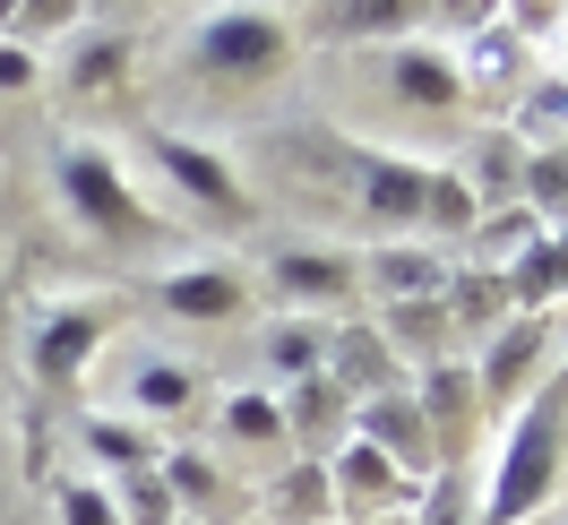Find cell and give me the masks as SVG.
I'll return each instance as SVG.
<instances>
[{
	"mask_svg": "<svg viewBox=\"0 0 568 525\" xmlns=\"http://www.w3.org/2000/svg\"><path fill=\"white\" fill-rule=\"evenodd\" d=\"M551 431H560V405L542 396L517 422V440H508V465H499V483H491V525H517L542 499V483H551Z\"/></svg>",
	"mask_w": 568,
	"mask_h": 525,
	"instance_id": "cell-1",
	"label": "cell"
},
{
	"mask_svg": "<svg viewBox=\"0 0 568 525\" xmlns=\"http://www.w3.org/2000/svg\"><path fill=\"white\" fill-rule=\"evenodd\" d=\"M207 61L215 70H267V61H284V18H267V9L207 18Z\"/></svg>",
	"mask_w": 568,
	"mask_h": 525,
	"instance_id": "cell-2",
	"label": "cell"
},
{
	"mask_svg": "<svg viewBox=\"0 0 568 525\" xmlns=\"http://www.w3.org/2000/svg\"><path fill=\"white\" fill-rule=\"evenodd\" d=\"M362 431H371V440H362V448H379L396 465V474H414V465H423L430 456V422H423V405H405V396H371V405H362Z\"/></svg>",
	"mask_w": 568,
	"mask_h": 525,
	"instance_id": "cell-3",
	"label": "cell"
},
{
	"mask_svg": "<svg viewBox=\"0 0 568 525\" xmlns=\"http://www.w3.org/2000/svg\"><path fill=\"white\" fill-rule=\"evenodd\" d=\"M61 181H70V199H78V208L95 215V224H112V233H139V224H146V215L130 208V190L112 181L104 155H70V164H61Z\"/></svg>",
	"mask_w": 568,
	"mask_h": 525,
	"instance_id": "cell-4",
	"label": "cell"
},
{
	"mask_svg": "<svg viewBox=\"0 0 568 525\" xmlns=\"http://www.w3.org/2000/svg\"><path fill=\"white\" fill-rule=\"evenodd\" d=\"M327 491H336L345 508H388L396 491H405V474H396L379 448H362V440H354V448L336 456V483H327Z\"/></svg>",
	"mask_w": 568,
	"mask_h": 525,
	"instance_id": "cell-5",
	"label": "cell"
},
{
	"mask_svg": "<svg viewBox=\"0 0 568 525\" xmlns=\"http://www.w3.org/2000/svg\"><path fill=\"white\" fill-rule=\"evenodd\" d=\"M164 491H173V499H190V508H224V499H233V491H224V474H215L207 456H190V448H173L164 456Z\"/></svg>",
	"mask_w": 568,
	"mask_h": 525,
	"instance_id": "cell-6",
	"label": "cell"
},
{
	"mask_svg": "<svg viewBox=\"0 0 568 525\" xmlns=\"http://www.w3.org/2000/svg\"><path fill=\"white\" fill-rule=\"evenodd\" d=\"M87 353H95V319L87 311H70V319H52V336H43V380H70L78 362H87Z\"/></svg>",
	"mask_w": 568,
	"mask_h": 525,
	"instance_id": "cell-7",
	"label": "cell"
},
{
	"mask_svg": "<svg viewBox=\"0 0 568 525\" xmlns=\"http://www.w3.org/2000/svg\"><path fill=\"white\" fill-rule=\"evenodd\" d=\"M439 319H448V302H396L388 327H379V345H396V353H430V345H439Z\"/></svg>",
	"mask_w": 568,
	"mask_h": 525,
	"instance_id": "cell-8",
	"label": "cell"
},
{
	"mask_svg": "<svg viewBox=\"0 0 568 525\" xmlns=\"http://www.w3.org/2000/svg\"><path fill=\"white\" fill-rule=\"evenodd\" d=\"M362 199H371V215H423V199H430V173H405V164H379Z\"/></svg>",
	"mask_w": 568,
	"mask_h": 525,
	"instance_id": "cell-9",
	"label": "cell"
},
{
	"mask_svg": "<svg viewBox=\"0 0 568 525\" xmlns=\"http://www.w3.org/2000/svg\"><path fill=\"white\" fill-rule=\"evenodd\" d=\"M336 362H345V380H362L371 396H388V345H379V327H345V336H336Z\"/></svg>",
	"mask_w": 568,
	"mask_h": 525,
	"instance_id": "cell-10",
	"label": "cell"
},
{
	"mask_svg": "<svg viewBox=\"0 0 568 525\" xmlns=\"http://www.w3.org/2000/svg\"><path fill=\"white\" fill-rule=\"evenodd\" d=\"M276 284H284V293H345L354 267H345V259H311V250H284V259H276Z\"/></svg>",
	"mask_w": 568,
	"mask_h": 525,
	"instance_id": "cell-11",
	"label": "cell"
},
{
	"mask_svg": "<svg viewBox=\"0 0 568 525\" xmlns=\"http://www.w3.org/2000/svg\"><path fill=\"white\" fill-rule=\"evenodd\" d=\"M130 396H139V414H181V405H190V371H181V362H139Z\"/></svg>",
	"mask_w": 568,
	"mask_h": 525,
	"instance_id": "cell-12",
	"label": "cell"
},
{
	"mask_svg": "<svg viewBox=\"0 0 568 525\" xmlns=\"http://www.w3.org/2000/svg\"><path fill=\"white\" fill-rule=\"evenodd\" d=\"M327 499H336V491H327V474H320V465H293V474H284V491H276V517L320 525V517H327Z\"/></svg>",
	"mask_w": 568,
	"mask_h": 525,
	"instance_id": "cell-13",
	"label": "cell"
},
{
	"mask_svg": "<svg viewBox=\"0 0 568 525\" xmlns=\"http://www.w3.org/2000/svg\"><path fill=\"white\" fill-rule=\"evenodd\" d=\"M164 164L181 173V190H199V199H224V208H242V199H233V173H224L215 155H199V147H164Z\"/></svg>",
	"mask_w": 568,
	"mask_h": 525,
	"instance_id": "cell-14",
	"label": "cell"
},
{
	"mask_svg": "<svg viewBox=\"0 0 568 525\" xmlns=\"http://www.w3.org/2000/svg\"><path fill=\"white\" fill-rule=\"evenodd\" d=\"M173 311L233 319V311H242V284H233V276H181V284H173Z\"/></svg>",
	"mask_w": 568,
	"mask_h": 525,
	"instance_id": "cell-15",
	"label": "cell"
},
{
	"mask_svg": "<svg viewBox=\"0 0 568 525\" xmlns=\"http://www.w3.org/2000/svg\"><path fill=\"white\" fill-rule=\"evenodd\" d=\"M396 87H405V95H423V104H457V70H448V61H430V52H405V61H396Z\"/></svg>",
	"mask_w": 568,
	"mask_h": 525,
	"instance_id": "cell-16",
	"label": "cell"
},
{
	"mask_svg": "<svg viewBox=\"0 0 568 525\" xmlns=\"http://www.w3.org/2000/svg\"><path fill=\"white\" fill-rule=\"evenodd\" d=\"M87 440H95V448H104L112 465H121V474H146V465H164V448H155L146 431H121V422H95Z\"/></svg>",
	"mask_w": 568,
	"mask_h": 525,
	"instance_id": "cell-17",
	"label": "cell"
},
{
	"mask_svg": "<svg viewBox=\"0 0 568 525\" xmlns=\"http://www.w3.org/2000/svg\"><path fill=\"white\" fill-rule=\"evenodd\" d=\"M121 508H130V525H173V491H164V465H146V474H130V491H121Z\"/></svg>",
	"mask_w": 568,
	"mask_h": 525,
	"instance_id": "cell-18",
	"label": "cell"
},
{
	"mask_svg": "<svg viewBox=\"0 0 568 525\" xmlns=\"http://www.w3.org/2000/svg\"><path fill=\"white\" fill-rule=\"evenodd\" d=\"M534 345H542V327H534V319H517V327L499 336V353L483 362V387H508V380H517V371L534 362Z\"/></svg>",
	"mask_w": 568,
	"mask_h": 525,
	"instance_id": "cell-19",
	"label": "cell"
},
{
	"mask_svg": "<svg viewBox=\"0 0 568 525\" xmlns=\"http://www.w3.org/2000/svg\"><path fill=\"white\" fill-rule=\"evenodd\" d=\"M551 284H568V242H534V259H517V293H551Z\"/></svg>",
	"mask_w": 568,
	"mask_h": 525,
	"instance_id": "cell-20",
	"label": "cell"
},
{
	"mask_svg": "<svg viewBox=\"0 0 568 525\" xmlns=\"http://www.w3.org/2000/svg\"><path fill=\"white\" fill-rule=\"evenodd\" d=\"M517 190H526V199H534L542 215H560V208H568V164H560V155H534Z\"/></svg>",
	"mask_w": 568,
	"mask_h": 525,
	"instance_id": "cell-21",
	"label": "cell"
},
{
	"mask_svg": "<svg viewBox=\"0 0 568 525\" xmlns=\"http://www.w3.org/2000/svg\"><path fill=\"white\" fill-rule=\"evenodd\" d=\"M233 431L242 440H284V405L276 396H233Z\"/></svg>",
	"mask_w": 568,
	"mask_h": 525,
	"instance_id": "cell-22",
	"label": "cell"
},
{
	"mask_svg": "<svg viewBox=\"0 0 568 525\" xmlns=\"http://www.w3.org/2000/svg\"><path fill=\"white\" fill-rule=\"evenodd\" d=\"M267 362H276V371H293V380H311V362H320V345H311L302 327H284V336H267Z\"/></svg>",
	"mask_w": 568,
	"mask_h": 525,
	"instance_id": "cell-23",
	"label": "cell"
},
{
	"mask_svg": "<svg viewBox=\"0 0 568 525\" xmlns=\"http://www.w3.org/2000/svg\"><path fill=\"white\" fill-rule=\"evenodd\" d=\"M423 396H430V414H448V422H457V414H465V396H474V380H465V371H430ZM430 414H423V422H430Z\"/></svg>",
	"mask_w": 568,
	"mask_h": 525,
	"instance_id": "cell-24",
	"label": "cell"
},
{
	"mask_svg": "<svg viewBox=\"0 0 568 525\" xmlns=\"http://www.w3.org/2000/svg\"><path fill=\"white\" fill-rule=\"evenodd\" d=\"M499 302H508V284H491V276H465V284H457V311H465V319H491Z\"/></svg>",
	"mask_w": 568,
	"mask_h": 525,
	"instance_id": "cell-25",
	"label": "cell"
},
{
	"mask_svg": "<svg viewBox=\"0 0 568 525\" xmlns=\"http://www.w3.org/2000/svg\"><path fill=\"white\" fill-rule=\"evenodd\" d=\"M534 130H568V87H534Z\"/></svg>",
	"mask_w": 568,
	"mask_h": 525,
	"instance_id": "cell-26",
	"label": "cell"
},
{
	"mask_svg": "<svg viewBox=\"0 0 568 525\" xmlns=\"http://www.w3.org/2000/svg\"><path fill=\"white\" fill-rule=\"evenodd\" d=\"M61 508H70V525H121V517H112V499H104V491H70Z\"/></svg>",
	"mask_w": 568,
	"mask_h": 525,
	"instance_id": "cell-27",
	"label": "cell"
},
{
	"mask_svg": "<svg viewBox=\"0 0 568 525\" xmlns=\"http://www.w3.org/2000/svg\"><path fill=\"white\" fill-rule=\"evenodd\" d=\"M517 155H508V147H499V155H483V199H508V190H517Z\"/></svg>",
	"mask_w": 568,
	"mask_h": 525,
	"instance_id": "cell-28",
	"label": "cell"
},
{
	"mask_svg": "<svg viewBox=\"0 0 568 525\" xmlns=\"http://www.w3.org/2000/svg\"><path fill=\"white\" fill-rule=\"evenodd\" d=\"M27 78H36V61H27V52H0V87H27Z\"/></svg>",
	"mask_w": 568,
	"mask_h": 525,
	"instance_id": "cell-29",
	"label": "cell"
}]
</instances>
